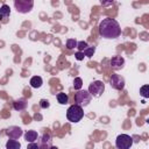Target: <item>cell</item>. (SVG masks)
Wrapping results in <instances>:
<instances>
[{
  "mask_svg": "<svg viewBox=\"0 0 149 149\" xmlns=\"http://www.w3.org/2000/svg\"><path fill=\"white\" fill-rule=\"evenodd\" d=\"M99 34L104 38H116L121 34V28L119 22L113 17H106L99 24Z\"/></svg>",
  "mask_w": 149,
  "mask_h": 149,
  "instance_id": "obj_1",
  "label": "cell"
},
{
  "mask_svg": "<svg viewBox=\"0 0 149 149\" xmlns=\"http://www.w3.org/2000/svg\"><path fill=\"white\" fill-rule=\"evenodd\" d=\"M83 116H84L83 107H80L76 104L71 105L66 111V118L70 122H78L83 119Z\"/></svg>",
  "mask_w": 149,
  "mask_h": 149,
  "instance_id": "obj_2",
  "label": "cell"
},
{
  "mask_svg": "<svg viewBox=\"0 0 149 149\" xmlns=\"http://www.w3.org/2000/svg\"><path fill=\"white\" fill-rule=\"evenodd\" d=\"M91 99H92V95L88 93V91H78L76 94H74V101H76V105L80 106V107H85L87 106L90 102H91Z\"/></svg>",
  "mask_w": 149,
  "mask_h": 149,
  "instance_id": "obj_3",
  "label": "cell"
},
{
  "mask_svg": "<svg viewBox=\"0 0 149 149\" xmlns=\"http://www.w3.org/2000/svg\"><path fill=\"white\" fill-rule=\"evenodd\" d=\"M133 144V137L127 134H121L115 140V146L118 149H130Z\"/></svg>",
  "mask_w": 149,
  "mask_h": 149,
  "instance_id": "obj_4",
  "label": "cell"
},
{
  "mask_svg": "<svg viewBox=\"0 0 149 149\" xmlns=\"http://www.w3.org/2000/svg\"><path fill=\"white\" fill-rule=\"evenodd\" d=\"M87 91L92 97H100L105 91V84L101 80H95L92 84H90Z\"/></svg>",
  "mask_w": 149,
  "mask_h": 149,
  "instance_id": "obj_5",
  "label": "cell"
},
{
  "mask_svg": "<svg viewBox=\"0 0 149 149\" xmlns=\"http://www.w3.org/2000/svg\"><path fill=\"white\" fill-rule=\"evenodd\" d=\"M14 6L16 8L17 12L20 13H28L31 10L34 2L31 0H15L14 1Z\"/></svg>",
  "mask_w": 149,
  "mask_h": 149,
  "instance_id": "obj_6",
  "label": "cell"
},
{
  "mask_svg": "<svg viewBox=\"0 0 149 149\" xmlns=\"http://www.w3.org/2000/svg\"><path fill=\"white\" fill-rule=\"evenodd\" d=\"M109 83H111V86L113 88L118 90V91H121L125 87V79H123V77H121L120 74H116V73H113L111 76Z\"/></svg>",
  "mask_w": 149,
  "mask_h": 149,
  "instance_id": "obj_7",
  "label": "cell"
},
{
  "mask_svg": "<svg viewBox=\"0 0 149 149\" xmlns=\"http://www.w3.org/2000/svg\"><path fill=\"white\" fill-rule=\"evenodd\" d=\"M51 136L49 135V134H43L40 139H38V142H37V144H38V148L40 149H49L50 147H51Z\"/></svg>",
  "mask_w": 149,
  "mask_h": 149,
  "instance_id": "obj_8",
  "label": "cell"
},
{
  "mask_svg": "<svg viewBox=\"0 0 149 149\" xmlns=\"http://www.w3.org/2000/svg\"><path fill=\"white\" fill-rule=\"evenodd\" d=\"M6 134L9 136V139L16 140V139H19V137H20V136L23 134V132H22V129H21L20 127L12 126V127H9V128L6 130Z\"/></svg>",
  "mask_w": 149,
  "mask_h": 149,
  "instance_id": "obj_9",
  "label": "cell"
},
{
  "mask_svg": "<svg viewBox=\"0 0 149 149\" xmlns=\"http://www.w3.org/2000/svg\"><path fill=\"white\" fill-rule=\"evenodd\" d=\"M109 64H111V68H113L114 70H119V69L123 68L125 59L121 56H113L111 58V61H109Z\"/></svg>",
  "mask_w": 149,
  "mask_h": 149,
  "instance_id": "obj_10",
  "label": "cell"
},
{
  "mask_svg": "<svg viewBox=\"0 0 149 149\" xmlns=\"http://www.w3.org/2000/svg\"><path fill=\"white\" fill-rule=\"evenodd\" d=\"M37 137H38V134H37V132H35V130H28V132L24 134V140H26L27 142H29V143L35 142V141L37 140Z\"/></svg>",
  "mask_w": 149,
  "mask_h": 149,
  "instance_id": "obj_11",
  "label": "cell"
},
{
  "mask_svg": "<svg viewBox=\"0 0 149 149\" xmlns=\"http://www.w3.org/2000/svg\"><path fill=\"white\" fill-rule=\"evenodd\" d=\"M42 84H43V80H42V78H41L40 76H34V77L30 79V86L34 87V88L41 87Z\"/></svg>",
  "mask_w": 149,
  "mask_h": 149,
  "instance_id": "obj_12",
  "label": "cell"
},
{
  "mask_svg": "<svg viewBox=\"0 0 149 149\" xmlns=\"http://www.w3.org/2000/svg\"><path fill=\"white\" fill-rule=\"evenodd\" d=\"M26 107H27V101H26V99L22 98V99H19V100L14 101V108H15L16 111H24Z\"/></svg>",
  "mask_w": 149,
  "mask_h": 149,
  "instance_id": "obj_13",
  "label": "cell"
},
{
  "mask_svg": "<svg viewBox=\"0 0 149 149\" xmlns=\"http://www.w3.org/2000/svg\"><path fill=\"white\" fill-rule=\"evenodd\" d=\"M20 148H21V144H20V142L16 141V140L10 139V140H8L7 143H6V149H20Z\"/></svg>",
  "mask_w": 149,
  "mask_h": 149,
  "instance_id": "obj_14",
  "label": "cell"
},
{
  "mask_svg": "<svg viewBox=\"0 0 149 149\" xmlns=\"http://www.w3.org/2000/svg\"><path fill=\"white\" fill-rule=\"evenodd\" d=\"M9 14H10V9H9V7H8L7 5H2V7L0 8V15L2 16V19H5L3 22L7 21L6 19L9 16Z\"/></svg>",
  "mask_w": 149,
  "mask_h": 149,
  "instance_id": "obj_15",
  "label": "cell"
},
{
  "mask_svg": "<svg viewBox=\"0 0 149 149\" xmlns=\"http://www.w3.org/2000/svg\"><path fill=\"white\" fill-rule=\"evenodd\" d=\"M57 101H58L61 105H65V104H68V101H69L68 94L64 93V92H59V93L57 94Z\"/></svg>",
  "mask_w": 149,
  "mask_h": 149,
  "instance_id": "obj_16",
  "label": "cell"
},
{
  "mask_svg": "<svg viewBox=\"0 0 149 149\" xmlns=\"http://www.w3.org/2000/svg\"><path fill=\"white\" fill-rule=\"evenodd\" d=\"M95 51V47H87L85 50H83L81 52L84 54V56H87V57H92L93 54Z\"/></svg>",
  "mask_w": 149,
  "mask_h": 149,
  "instance_id": "obj_17",
  "label": "cell"
},
{
  "mask_svg": "<svg viewBox=\"0 0 149 149\" xmlns=\"http://www.w3.org/2000/svg\"><path fill=\"white\" fill-rule=\"evenodd\" d=\"M77 41L74 38H69L66 41V48L68 49H73V48H77Z\"/></svg>",
  "mask_w": 149,
  "mask_h": 149,
  "instance_id": "obj_18",
  "label": "cell"
},
{
  "mask_svg": "<svg viewBox=\"0 0 149 149\" xmlns=\"http://www.w3.org/2000/svg\"><path fill=\"white\" fill-rule=\"evenodd\" d=\"M81 86H83V80H81V78H79V77L74 78V80H73V87H74V90H80Z\"/></svg>",
  "mask_w": 149,
  "mask_h": 149,
  "instance_id": "obj_19",
  "label": "cell"
},
{
  "mask_svg": "<svg viewBox=\"0 0 149 149\" xmlns=\"http://www.w3.org/2000/svg\"><path fill=\"white\" fill-rule=\"evenodd\" d=\"M148 90H149V86H148V85H144V86H142V87L140 88V93H141V95H142L143 98H148V97H149Z\"/></svg>",
  "mask_w": 149,
  "mask_h": 149,
  "instance_id": "obj_20",
  "label": "cell"
},
{
  "mask_svg": "<svg viewBox=\"0 0 149 149\" xmlns=\"http://www.w3.org/2000/svg\"><path fill=\"white\" fill-rule=\"evenodd\" d=\"M87 47H88V45H87V43H86V42H84V41H80V42H78V43H77V48H78V50H79V51L85 50Z\"/></svg>",
  "mask_w": 149,
  "mask_h": 149,
  "instance_id": "obj_21",
  "label": "cell"
},
{
  "mask_svg": "<svg viewBox=\"0 0 149 149\" xmlns=\"http://www.w3.org/2000/svg\"><path fill=\"white\" fill-rule=\"evenodd\" d=\"M49 106H50V104L47 99H41V101H40V107L41 108H48Z\"/></svg>",
  "mask_w": 149,
  "mask_h": 149,
  "instance_id": "obj_22",
  "label": "cell"
},
{
  "mask_svg": "<svg viewBox=\"0 0 149 149\" xmlns=\"http://www.w3.org/2000/svg\"><path fill=\"white\" fill-rule=\"evenodd\" d=\"M27 149H40V148H38V144H37V143L33 142V143H29V144L27 146Z\"/></svg>",
  "mask_w": 149,
  "mask_h": 149,
  "instance_id": "obj_23",
  "label": "cell"
},
{
  "mask_svg": "<svg viewBox=\"0 0 149 149\" xmlns=\"http://www.w3.org/2000/svg\"><path fill=\"white\" fill-rule=\"evenodd\" d=\"M74 56H76V58H77L78 61H81V59H84V54H83L81 51H78V52H76V54H74Z\"/></svg>",
  "mask_w": 149,
  "mask_h": 149,
  "instance_id": "obj_24",
  "label": "cell"
},
{
  "mask_svg": "<svg viewBox=\"0 0 149 149\" xmlns=\"http://www.w3.org/2000/svg\"><path fill=\"white\" fill-rule=\"evenodd\" d=\"M49 149H58V148H57V147H55V146H51Z\"/></svg>",
  "mask_w": 149,
  "mask_h": 149,
  "instance_id": "obj_25",
  "label": "cell"
},
{
  "mask_svg": "<svg viewBox=\"0 0 149 149\" xmlns=\"http://www.w3.org/2000/svg\"><path fill=\"white\" fill-rule=\"evenodd\" d=\"M35 119H41V115H37V114H36V115H35Z\"/></svg>",
  "mask_w": 149,
  "mask_h": 149,
  "instance_id": "obj_26",
  "label": "cell"
}]
</instances>
